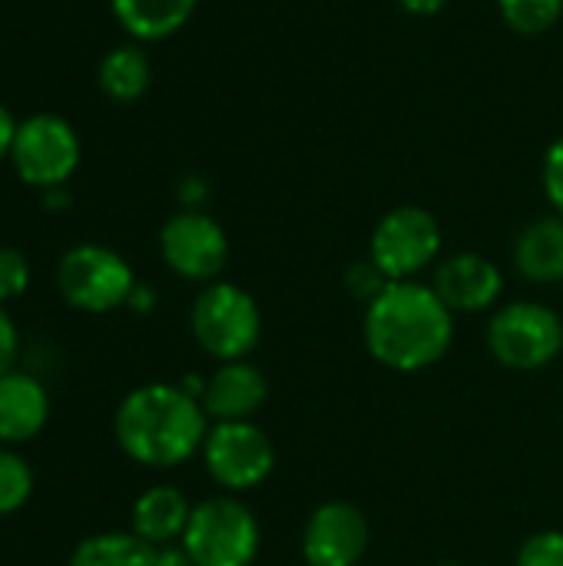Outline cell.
<instances>
[{
  "mask_svg": "<svg viewBox=\"0 0 563 566\" xmlns=\"http://www.w3.org/2000/svg\"><path fill=\"white\" fill-rule=\"evenodd\" d=\"M362 338L368 355L402 375L438 365L455 345V312L438 292L418 279L388 282V289L365 305Z\"/></svg>",
  "mask_w": 563,
  "mask_h": 566,
  "instance_id": "cell-1",
  "label": "cell"
},
{
  "mask_svg": "<svg viewBox=\"0 0 563 566\" xmlns=\"http://www.w3.org/2000/svg\"><path fill=\"white\" fill-rule=\"evenodd\" d=\"M212 421L199 398L183 385H139L133 388L113 418V434L123 454L143 468H179L202 451Z\"/></svg>",
  "mask_w": 563,
  "mask_h": 566,
  "instance_id": "cell-2",
  "label": "cell"
},
{
  "mask_svg": "<svg viewBox=\"0 0 563 566\" xmlns=\"http://www.w3.org/2000/svg\"><path fill=\"white\" fill-rule=\"evenodd\" d=\"M179 547L199 566H252L262 551V527L236 494L192 504Z\"/></svg>",
  "mask_w": 563,
  "mask_h": 566,
  "instance_id": "cell-3",
  "label": "cell"
},
{
  "mask_svg": "<svg viewBox=\"0 0 563 566\" xmlns=\"http://www.w3.org/2000/svg\"><path fill=\"white\" fill-rule=\"evenodd\" d=\"M189 332L216 361L249 358L262 342L259 302L232 282H209L189 308Z\"/></svg>",
  "mask_w": 563,
  "mask_h": 566,
  "instance_id": "cell-4",
  "label": "cell"
},
{
  "mask_svg": "<svg viewBox=\"0 0 563 566\" xmlns=\"http://www.w3.org/2000/svg\"><path fill=\"white\" fill-rule=\"evenodd\" d=\"M488 352L511 371H541L563 352V318L544 302H508L488 322Z\"/></svg>",
  "mask_w": 563,
  "mask_h": 566,
  "instance_id": "cell-5",
  "label": "cell"
},
{
  "mask_svg": "<svg viewBox=\"0 0 563 566\" xmlns=\"http://www.w3.org/2000/svg\"><path fill=\"white\" fill-rule=\"evenodd\" d=\"M56 289L70 308L86 315H106L126 308L136 289V275L116 249L83 242L63 252L56 265Z\"/></svg>",
  "mask_w": 563,
  "mask_h": 566,
  "instance_id": "cell-6",
  "label": "cell"
},
{
  "mask_svg": "<svg viewBox=\"0 0 563 566\" xmlns=\"http://www.w3.org/2000/svg\"><path fill=\"white\" fill-rule=\"evenodd\" d=\"M80 156L83 146L70 119L56 113H33L17 126L10 166L20 182L46 192L73 179V172L80 169Z\"/></svg>",
  "mask_w": 563,
  "mask_h": 566,
  "instance_id": "cell-7",
  "label": "cell"
},
{
  "mask_svg": "<svg viewBox=\"0 0 563 566\" xmlns=\"http://www.w3.org/2000/svg\"><path fill=\"white\" fill-rule=\"evenodd\" d=\"M441 226L421 206H398L385 212L372 232L368 259L385 272L388 282H411L441 255Z\"/></svg>",
  "mask_w": 563,
  "mask_h": 566,
  "instance_id": "cell-8",
  "label": "cell"
},
{
  "mask_svg": "<svg viewBox=\"0 0 563 566\" xmlns=\"http://www.w3.org/2000/svg\"><path fill=\"white\" fill-rule=\"evenodd\" d=\"M202 464L226 494L262 488L275 471V444L256 421H219L202 441Z\"/></svg>",
  "mask_w": 563,
  "mask_h": 566,
  "instance_id": "cell-9",
  "label": "cell"
},
{
  "mask_svg": "<svg viewBox=\"0 0 563 566\" xmlns=\"http://www.w3.org/2000/svg\"><path fill=\"white\" fill-rule=\"evenodd\" d=\"M159 255L173 275L209 285L229 262V235L209 212L179 209L159 229Z\"/></svg>",
  "mask_w": 563,
  "mask_h": 566,
  "instance_id": "cell-10",
  "label": "cell"
},
{
  "mask_svg": "<svg viewBox=\"0 0 563 566\" xmlns=\"http://www.w3.org/2000/svg\"><path fill=\"white\" fill-rule=\"evenodd\" d=\"M372 527L362 507L348 501L319 504L302 531L305 566H358L368 554Z\"/></svg>",
  "mask_w": 563,
  "mask_h": 566,
  "instance_id": "cell-11",
  "label": "cell"
},
{
  "mask_svg": "<svg viewBox=\"0 0 563 566\" xmlns=\"http://www.w3.org/2000/svg\"><path fill=\"white\" fill-rule=\"evenodd\" d=\"M431 289L455 315H475L501 302L504 272L481 252H455L438 262Z\"/></svg>",
  "mask_w": 563,
  "mask_h": 566,
  "instance_id": "cell-12",
  "label": "cell"
},
{
  "mask_svg": "<svg viewBox=\"0 0 563 566\" xmlns=\"http://www.w3.org/2000/svg\"><path fill=\"white\" fill-rule=\"evenodd\" d=\"M269 401V378L249 358L219 361V368L206 378L202 408L212 424L219 421H252Z\"/></svg>",
  "mask_w": 563,
  "mask_h": 566,
  "instance_id": "cell-13",
  "label": "cell"
},
{
  "mask_svg": "<svg viewBox=\"0 0 563 566\" xmlns=\"http://www.w3.org/2000/svg\"><path fill=\"white\" fill-rule=\"evenodd\" d=\"M50 418V395L43 381L27 371L0 375V441L23 444L33 441Z\"/></svg>",
  "mask_w": 563,
  "mask_h": 566,
  "instance_id": "cell-14",
  "label": "cell"
},
{
  "mask_svg": "<svg viewBox=\"0 0 563 566\" xmlns=\"http://www.w3.org/2000/svg\"><path fill=\"white\" fill-rule=\"evenodd\" d=\"M514 269L531 285L563 282V216H541L518 232Z\"/></svg>",
  "mask_w": 563,
  "mask_h": 566,
  "instance_id": "cell-15",
  "label": "cell"
},
{
  "mask_svg": "<svg viewBox=\"0 0 563 566\" xmlns=\"http://www.w3.org/2000/svg\"><path fill=\"white\" fill-rule=\"evenodd\" d=\"M189 514H192V504L179 488L156 484L143 491L133 504V534L156 551L173 547L176 541H183Z\"/></svg>",
  "mask_w": 563,
  "mask_h": 566,
  "instance_id": "cell-16",
  "label": "cell"
},
{
  "mask_svg": "<svg viewBox=\"0 0 563 566\" xmlns=\"http://www.w3.org/2000/svg\"><path fill=\"white\" fill-rule=\"evenodd\" d=\"M196 7L199 0H110L116 23L136 43L169 40L192 20Z\"/></svg>",
  "mask_w": 563,
  "mask_h": 566,
  "instance_id": "cell-17",
  "label": "cell"
},
{
  "mask_svg": "<svg viewBox=\"0 0 563 566\" xmlns=\"http://www.w3.org/2000/svg\"><path fill=\"white\" fill-rule=\"evenodd\" d=\"M149 83H153V60H149L146 46L136 40L106 50L100 66H96L100 93L113 103H123V106L143 99Z\"/></svg>",
  "mask_w": 563,
  "mask_h": 566,
  "instance_id": "cell-18",
  "label": "cell"
},
{
  "mask_svg": "<svg viewBox=\"0 0 563 566\" xmlns=\"http://www.w3.org/2000/svg\"><path fill=\"white\" fill-rule=\"evenodd\" d=\"M66 566H156V547L139 541L133 531L93 534L76 544Z\"/></svg>",
  "mask_w": 563,
  "mask_h": 566,
  "instance_id": "cell-19",
  "label": "cell"
},
{
  "mask_svg": "<svg viewBox=\"0 0 563 566\" xmlns=\"http://www.w3.org/2000/svg\"><path fill=\"white\" fill-rule=\"evenodd\" d=\"M501 20L521 36H541L557 27L563 0H498Z\"/></svg>",
  "mask_w": 563,
  "mask_h": 566,
  "instance_id": "cell-20",
  "label": "cell"
},
{
  "mask_svg": "<svg viewBox=\"0 0 563 566\" xmlns=\"http://www.w3.org/2000/svg\"><path fill=\"white\" fill-rule=\"evenodd\" d=\"M30 494H33L30 464L20 454L0 448V517L17 514L30 501Z\"/></svg>",
  "mask_w": 563,
  "mask_h": 566,
  "instance_id": "cell-21",
  "label": "cell"
},
{
  "mask_svg": "<svg viewBox=\"0 0 563 566\" xmlns=\"http://www.w3.org/2000/svg\"><path fill=\"white\" fill-rule=\"evenodd\" d=\"M30 289V262L20 249L0 245V305L20 298Z\"/></svg>",
  "mask_w": 563,
  "mask_h": 566,
  "instance_id": "cell-22",
  "label": "cell"
},
{
  "mask_svg": "<svg viewBox=\"0 0 563 566\" xmlns=\"http://www.w3.org/2000/svg\"><path fill=\"white\" fill-rule=\"evenodd\" d=\"M514 566H563V531L531 534L521 544Z\"/></svg>",
  "mask_w": 563,
  "mask_h": 566,
  "instance_id": "cell-23",
  "label": "cell"
},
{
  "mask_svg": "<svg viewBox=\"0 0 563 566\" xmlns=\"http://www.w3.org/2000/svg\"><path fill=\"white\" fill-rule=\"evenodd\" d=\"M345 285H348V292L358 298V302H375L385 289H388V279H385V272L372 262V259H365V262H355L348 272H345Z\"/></svg>",
  "mask_w": 563,
  "mask_h": 566,
  "instance_id": "cell-24",
  "label": "cell"
},
{
  "mask_svg": "<svg viewBox=\"0 0 563 566\" xmlns=\"http://www.w3.org/2000/svg\"><path fill=\"white\" fill-rule=\"evenodd\" d=\"M541 182H544V196L554 206V212L563 216V133L551 143V149L544 153V169H541Z\"/></svg>",
  "mask_w": 563,
  "mask_h": 566,
  "instance_id": "cell-25",
  "label": "cell"
},
{
  "mask_svg": "<svg viewBox=\"0 0 563 566\" xmlns=\"http://www.w3.org/2000/svg\"><path fill=\"white\" fill-rule=\"evenodd\" d=\"M17 355H20V335H17L13 318H10L7 308L0 305V375L13 371Z\"/></svg>",
  "mask_w": 563,
  "mask_h": 566,
  "instance_id": "cell-26",
  "label": "cell"
},
{
  "mask_svg": "<svg viewBox=\"0 0 563 566\" xmlns=\"http://www.w3.org/2000/svg\"><path fill=\"white\" fill-rule=\"evenodd\" d=\"M176 199H179L183 209H202L206 199H209V182H206L202 176L189 172V176H183V179L176 182Z\"/></svg>",
  "mask_w": 563,
  "mask_h": 566,
  "instance_id": "cell-27",
  "label": "cell"
},
{
  "mask_svg": "<svg viewBox=\"0 0 563 566\" xmlns=\"http://www.w3.org/2000/svg\"><path fill=\"white\" fill-rule=\"evenodd\" d=\"M17 126H20V119L10 113V106H7V103H0V163H3V159H10Z\"/></svg>",
  "mask_w": 563,
  "mask_h": 566,
  "instance_id": "cell-28",
  "label": "cell"
},
{
  "mask_svg": "<svg viewBox=\"0 0 563 566\" xmlns=\"http://www.w3.org/2000/svg\"><path fill=\"white\" fill-rule=\"evenodd\" d=\"M126 308H129V312H136V315L153 312V308H156V292H153L149 285H143V282H136V289H133V295H129Z\"/></svg>",
  "mask_w": 563,
  "mask_h": 566,
  "instance_id": "cell-29",
  "label": "cell"
},
{
  "mask_svg": "<svg viewBox=\"0 0 563 566\" xmlns=\"http://www.w3.org/2000/svg\"><path fill=\"white\" fill-rule=\"evenodd\" d=\"M398 7H405L415 17H435L448 7V0H398Z\"/></svg>",
  "mask_w": 563,
  "mask_h": 566,
  "instance_id": "cell-30",
  "label": "cell"
},
{
  "mask_svg": "<svg viewBox=\"0 0 563 566\" xmlns=\"http://www.w3.org/2000/svg\"><path fill=\"white\" fill-rule=\"evenodd\" d=\"M156 566H199L183 547H163V551H156Z\"/></svg>",
  "mask_w": 563,
  "mask_h": 566,
  "instance_id": "cell-31",
  "label": "cell"
},
{
  "mask_svg": "<svg viewBox=\"0 0 563 566\" xmlns=\"http://www.w3.org/2000/svg\"><path fill=\"white\" fill-rule=\"evenodd\" d=\"M70 202H73V196L66 192V186H56V189H46L43 192V206L50 212H63V209H70Z\"/></svg>",
  "mask_w": 563,
  "mask_h": 566,
  "instance_id": "cell-32",
  "label": "cell"
},
{
  "mask_svg": "<svg viewBox=\"0 0 563 566\" xmlns=\"http://www.w3.org/2000/svg\"><path fill=\"white\" fill-rule=\"evenodd\" d=\"M435 566H465V564H451V560H445V564H435Z\"/></svg>",
  "mask_w": 563,
  "mask_h": 566,
  "instance_id": "cell-33",
  "label": "cell"
}]
</instances>
